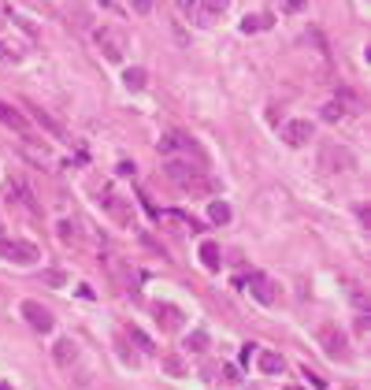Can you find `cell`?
<instances>
[{
	"instance_id": "obj_30",
	"label": "cell",
	"mask_w": 371,
	"mask_h": 390,
	"mask_svg": "<svg viewBox=\"0 0 371 390\" xmlns=\"http://www.w3.org/2000/svg\"><path fill=\"white\" fill-rule=\"evenodd\" d=\"M0 26H4V15H0Z\"/></svg>"
},
{
	"instance_id": "obj_23",
	"label": "cell",
	"mask_w": 371,
	"mask_h": 390,
	"mask_svg": "<svg viewBox=\"0 0 371 390\" xmlns=\"http://www.w3.org/2000/svg\"><path fill=\"white\" fill-rule=\"evenodd\" d=\"M342 116H345V112H342V104H327V108H323V119H327V123L342 119Z\"/></svg>"
},
{
	"instance_id": "obj_14",
	"label": "cell",
	"mask_w": 371,
	"mask_h": 390,
	"mask_svg": "<svg viewBox=\"0 0 371 390\" xmlns=\"http://www.w3.org/2000/svg\"><path fill=\"white\" fill-rule=\"evenodd\" d=\"M96 41L104 45V56H108V60H119V56H123V48H119V41L111 38L108 30H96Z\"/></svg>"
},
{
	"instance_id": "obj_15",
	"label": "cell",
	"mask_w": 371,
	"mask_h": 390,
	"mask_svg": "<svg viewBox=\"0 0 371 390\" xmlns=\"http://www.w3.org/2000/svg\"><path fill=\"white\" fill-rule=\"evenodd\" d=\"M231 205L227 201H212V205H208V220H212V223H231Z\"/></svg>"
},
{
	"instance_id": "obj_1",
	"label": "cell",
	"mask_w": 371,
	"mask_h": 390,
	"mask_svg": "<svg viewBox=\"0 0 371 390\" xmlns=\"http://www.w3.org/2000/svg\"><path fill=\"white\" fill-rule=\"evenodd\" d=\"M164 171H167L171 183H179V186H182V190H189V193H208V190H212V183L204 178V168H197V164H186V160L167 156Z\"/></svg>"
},
{
	"instance_id": "obj_11",
	"label": "cell",
	"mask_w": 371,
	"mask_h": 390,
	"mask_svg": "<svg viewBox=\"0 0 371 390\" xmlns=\"http://www.w3.org/2000/svg\"><path fill=\"white\" fill-rule=\"evenodd\" d=\"M256 364H260L264 376H275V372H282V368H286V361H282L279 353H271V350H264L260 357H256Z\"/></svg>"
},
{
	"instance_id": "obj_6",
	"label": "cell",
	"mask_w": 371,
	"mask_h": 390,
	"mask_svg": "<svg viewBox=\"0 0 371 390\" xmlns=\"http://www.w3.org/2000/svg\"><path fill=\"white\" fill-rule=\"evenodd\" d=\"M319 342H323L327 357H334V361H345V357H349V350H345V338L338 335L334 327H323V331H319Z\"/></svg>"
},
{
	"instance_id": "obj_19",
	"label": "cell",
	"mask_w": 371,
	"mask_h": 390,
	"mask_svg": "<svg viewBox=\"0 0 371 390\" xmlns=\"http://www.w3.org/2000/svg\"><path fill=\"white\" fill-rule=\"evenodd\" d=\"M189 4H193V0H189ZM227 8H231V0H204V15H223Z\"/></svg>"
},
{
	"instance_id": "obj_12",
	"label": "cell",
	"mask_w": 371,
	"mask_h": 390,
	"mask_svg": "<svg viewBox=\"0 0 371 390\" xmlns=\"http://www.w3.org/2000/svg\"><path fill=\"white\" fill-rule=\"evenodd\" d=\"M34 119H38V123H41V126H45V130H48V134H52V138H60V141H67V130H63V126H60V123H56L52 116H48V112L34 108Z\"/></svg>"
},
{
	"instance_id": "obj_24",
	"label": "cell",
	"mask_w": 371,
	"mask_h": 390,
	"mask_svg": "<svg viewBox=\"0 0 371 390\" xmlns=\"http://www.w3.org/2000/svg\"><path fill=\"white\" fill-rule=\"evenodd\" d=\"M131 8H134L138 15H149V11H153V0H131Z\"/></svg>"
},
{
	"instance_id": "obj_16",
	"label": "cell",
	"mask_w": 371,
	"mask_h": 390,
	"mask_svg": "<svg viewBox=\"0 0 371 390\" xmlns=\"http://www.w3.org/2000/svg\"><path fill=\"white\" fill-rule=\"evenodd\" d=\"M160 316H164V327H179V323H182V313L175 305H156V320Z\"/></svg>"
},
{
	"instance_id": "obj_7",
	"label": "cell",
	"mask_w": 371,
	"mask_h": 390,
	"mask_svg": "<svg viewBox=\"0 0 371 390\" xmlns=\"http://www.w3.org/2000/svg\"><path fill=\"white\" fill-rule=\"evenodd\" d=\"M249 294L260 301V305H275V290H271V283L264 279V275H249Z\"/></svg>"
},
{
	"instance_id": "obj_31",
	"label": "cell",
	"mask_w": 371,
	"mask_h": 390,
	"mask_svg": "<svg viewBox=\"0 0 371 390\" xmlns=\"http://www.w3.org/2000/svg\"><path fill=\"white\" fill-rule=\"evenodd\" d=\"M289 390H301V386H289Z\"/></svg>"
},
{
	"instance_id": "obj_8",
	"label": "cell",
	"mask_w": 371,
	"mask_h": 390,
	"mask_svg": "<svg viewBox=\"0 0 371 390\" xmlns=\"http://www.w3.org/2000/svg\"><path fill=\"white\" fill-rule=\"evenodd\" d=\"M0 123L11 126L15 134H26V130H30V123H26L23 112H19V108H11V104H4V101H0Z\"/></svg>"
},
{
	"instance_id": "obj_26",
	"label": "cell",
	"mask_w": 371,
	"mask_h": 390,
	"mask_svg": "<svg viewBox=\"0 0 371 390\" xmlns=\"http://www.w3.org/2000/svg\"><path fill=\"white\" fill-rule=\"evenodd\" d=\"M164 364H167V372H175V376H179V372H182V361H175V357H167Z\"/></svg>"
},
{
	"instance_id": "obj_29",
	"label": "cell",
	"mask_w": 371,
	"mask_h": 390,
	"mask_svg": "<svg viewBox=\"0 0 371 390\" xmlns=\"http://www.w3.org/2000/svg\"><path fill=\"white\" fill-rule=\"evenodd\" d=\"M0 390H11V386H8V383H0Z\"/></svg>"
},
{
	"instance_id": "obj_28",
	"label": "cell",
	"mask_w": 371,
	"mask_h": 390,
	"mask_svg": "<svg viewBox=\"0 0 371 390\" xmlns=\"http://www.w3.org/2000/svg\"><path fill=\"white\" fill-rule=\"evenodd\" d=\"M0 246H4V227H0Z\"/></svg>"
},
{
	"instance_id": "obj_22",
	"label": "cell",
	"mask_w": 371,
	"mask_h": 390,
	"mask_svg": "<svg viewBox=\"0 0 371 390\" xmlns=\"http://www.w3.org/2000/svg\"><path fill=\"white\" fill-rule=\"evenodd\" d=\"M131 338H134V342H138V346H141L145 353H153V350H156V346H153V342H149V338H145V335L138 331V327H131Z\"/></svg>"
},
{
	"instance_id": "obj_4",
	"label": "cell",
	"mask_w": 371,
	"mask_h": 390,
	"mask_svg": "<svg viewBox=\"0 0 371 390\" xmlns=\"http://www.w3.org/2000/svg\"><path fill=\"white\" fill-rule=\"evenodd\" d=\"M160 153H164V156H171V153H193V156H201L197 141H193L189 134H179V130H175V134H167L164 141H160Z\"/></svg>"
},
{
	"instance_id": "obj_20",
	"label": "cell",
	"mask_w": 371,
	"mask_h": 390,
	"mask_svg": "<svg viewBox=\"0 0 371 390\" xmlns=\"http://www.w3.org/2000/svg\"><path fill=\"white\" fill-rule=\"evenodd\" d=\"M41 279L48 286H67V275H63V271H41Z\"/></svg>"
},
{
	"instance_id": "obj_18",
	"label": "cell",
	"mask_w": 371,
	"mask_h": 390,
	"mask_svg": "<svg viewBox=\"0 0 371 390\" xmlns=\"http://www.w3.org/2000/svg\"><path fill=\"white\" fill-rule=\"evenodd\" d=\"M204 346H208V335H204V331H193V335L186 338V350H193V353H201Z\"/></svg>"
},
{
	"instance_id": "obj_3",
	"label": "cell",
	"mask_w": 371,
	"mask_h": 390,
	"mask_svg": "<svg viewBox=\"0 0 371 390\" xmlns=\"http://www.w3.org/2000/svg\"><path fill=\"white\" fill-rule=\"evenodd\" d=\"M19 313H23V320L30 323V327H34L38 335H48L56 327V320H52V313H48L45 305H38V301H23L19 305Z\"/></svg>"
},
{
	"instance_id": "obj_21",
	"label": "cell",
	"mask_w": 371,
	"mask_h": 390,
	"mask_svg": "<svg viewBox=\"0 0 371 390\" xmlns=\"http://www.w3.org/2000/svg\"><path fill=\"white\" fill-rule=\"evenodd\" d=\"M309 8V0H282V11L286 15H297V11H304Z\"/></svg>"
},
{
	"instance_id": "obj_27",
	"label": "cell",
	"mask_w": 371,
	"mask_h": 390,
	"mask_svg": "<svg viewBox=\"0 0 371 390\" xmlns=\"http://www.w3.org/2000/svg\"><path fill=\"white\" fill-rule=\"evenodd\" d=\"M0 60H8V63H11V60H15V48H8V45H0Z\"/></svg>"
},
{
	"instance_id": "obj_5",
	"label": "cell",
	"mask_w": 371,
	"mask_h": 390,
	"mask_svg": "<svg viewBox=\"0 0 371 390\" xmlns=\"http://www.w3.org/2000/svg\"><path fill=\"white\" fill-rule=\"evenodd\" d=\"M309 138H312V123L309 119H294V123L282 126V141L289 145V149H301Z\"/></svg>"
},
{
	"instance_id": "obj_17",
	"label": "cell",
	"mask_w": 371,
	"mask_h": 390,
	"mask_svg": "<svg viewBox=\"0 0 371 390\" xmlns=\"http://www.w3.org/2000/svg\"><path fill=\"white\" fill-rule=\"evenodd\" d=\"M267 26H271V15H249L241 23V34H256V30H267Z\"/></svg>"
},
{
	"instance_id": "obj_25",
	"label": "cell",
	"mask_w": 371,
	"mask_h": 390,
	"mask_svg": "<svg viewBox=\"0 0 371 390\" xmlns=\"http://www.w3.org/2000/svg\"><path fill=\"white\" fill-rule=\"evenodd\" d=\"M60 238H63V242L74 238V223H71V220H63V223H60Z\"/></svg>"
},
{
	"instance_id": "obj_10",
	"label": "cell",
	"mask_w": 371,
	"mask_h": 390,
	"mask_svg": "<svg viewBox=\"0 0 371 390\" xmlns=\"http://www.w3.org/2000/svg\"><path fill=\"white\" fill-rule=\"evenodd\" d=\"M52 357H56V364H60V368H67V364H74L78 350H74V342H71V338H60V342H56V350H52Z\"/></svg>"
},
{
	"instance_id": "obj_9",
	"label": "cell",
	"mask_w": 371,
	"mask_h": 390,
	"mask_svg": "<svg viewBox=\"0 0 371 390\" xmlns=\"http://www.w3.org/2000/svg\"><path fill=\"white\" fill-rule=\"evenodd\" d=\"M201 264H204L208 271H219V268H223V253H219L216 242H204V246H201Z\"/></svg>"
},
{
	"instance_id": "obj_13",
	"label": "cell",
	"mask_w": 371,
	"mask_h": 390,
	"mask_svg": "<svg viewBox=\"0 0 371 390\" xmlns=\"http://www.w3.org/2000/svg\"><path fill=\"white\" fill-rule=\"evenodd\" d=\"M145 78H149V75H145V67H126L123 71V86L126 90H145Z\"/></svg>"
},
{
	"instance_id": "obj_2",
	"label": "cell",
	"mask_w": 371,
	"mask_h": 390,
	"mask_svg": "<svg viewBox=\"0 0 371 390\" xmlns=\"http://www.w3.org/2000/svg\"><path fill=\"white\" fill-rule=\"evenodd\" d=\"M0 256L11 260V264H19V268H30V264H38V256L41 249L34 246V242H19V238H4V246H0Z\"/></svg>"
}]
</instances>
